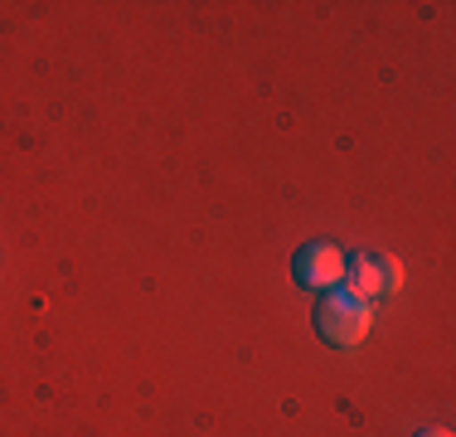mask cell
Here are the masks:
<instances>
[{
	"instance_id": "4",
	"label": "cell",
	"mask_w": 456,
	"mask_h": 437,
	"mask_svg": "<svg viewBox=\"0 0 456 437\" xmlns=\"http://www.w3.org/2000/svg\"><path fill=\"white\" fill-rule=\"evenodd\" d=\"M418 437H452V433H447V428H422Z\"/></svg>"
},
{
	"instance_id": "1",
	"label": "cell",
	"mask_w": 456,
	"mask_h": 437,
	"mask_svg": "<svg viewBox=\"0 0 456 437\" xmlns=\"http://www.w3.org/2000/svg\"><path fill=\"white\" fill-rule=\"evenodd\" d=\"M369 326H374V311H369V301L354 297L350 287L325 292L321 306H316V331H321V341L335 345V350H354L369 335Z\"/></svg>"
},
{
	"instance_id": "3",
	"label": "cell",
	"mask_w": 456,
	"mask_h": 437,
	"mask_svg": "<svg viewBox=\"0 0 456 437\" xmlns=\"http://www.w3.org/2000/svg\"><path fill=\"white\" fill-rule=\"evenodd\" d=\"M345 287L354 292V297L374 301V297H388V292L403 287V262L394 253H354L350 268H345Z\"/></svg>"
},
{
	"instance_id": "2",
	"label": "cell",
	"mask_w": 456,
	"mask_h": 437,
	"mask_svg": "<svg viewBox=\"0 0 456 437\" xmlns=\"http://www.w3.org/2000/svg\"><path fill=\"white\" fill-rule=\"evenodd\" d=\"M345 268H350L345 248L340 243H325V238H316V243H301L297 258H291V277H297V287H306V292H335V287H345Z\"/></svg>"
}]
</instances>
